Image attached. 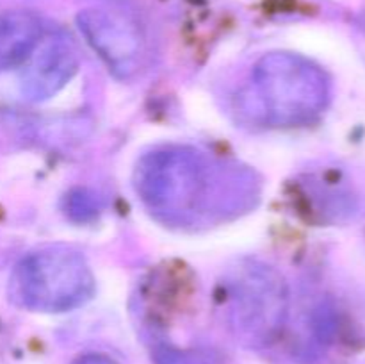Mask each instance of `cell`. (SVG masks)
<instances>
[{"instance_id": "cell-1", "label": "cell", "mask_w": 365, "mask_h": 364, "mask_svg": "<svg viewBox=\"0 0 365 364\" xmlns=\"http://www.w3.org/2000/svg\"><path fill=\"white\" fill-rule=\"evenodd\" d=\"M134 186L157 220L177 227L237 216L255 206L260 193L252 170L191 146H164L143 156Z\"/></svg>"}, {"instance_id": "cell-2", "label": "cell", "mask_w": 365, "mask_h": 364, "mask_svg": "<svg viewBox=\"0 0 365 364\" xmlns=\"http://www.w3.org/2000/svg\"><path fill=\"white\" fill-rule=\"evenodd\" d=\"M252 95L264 118L277 127H296L316 120L331 95L327 71L291 52L266 54L252 74Z\"/></svg>"}, {"instance_id": "cell-3", "label": "cell", "mask_w": 365, "mask_h": 364, "mask_svg": "<svg viewBox=\"0 0 365 364\" xmlns=\"http://www.w3.org/2000/svg\"><path fill=\"white\" fill-rule=\"evenodd\" d=\"M95 277L81 252L64 245L29 253L9 278V298L38 313H64L88 302Z\"/></svg>"}, {"instance_id": "cell-4", "label": "cell", "mask_w": 365, "mask_h": 364, "mask_svg": "<svg viewBox=\"0 0 365 364\" xmlns=\"http://www.w3.org/2000/svg\"><path fill=\"white\" fill-rule=\"evenodd\" d=\"M225 303L235 335L248 346H266L287 321V284L269 264L241 261L225 280Z\"/></svg>"}, {"instance_id": "cell-5", "label": "cell", "mask_w": 365, "mask_h": 364, "mask_svg": "<svg viewBox=\"0 0 365 364\" xmlns=\"http://www.w3.org/2000/svg\"><path fill=\"white\" fill-rule=\"evenodd\" d=\"M77 24L86 41L116 77L128 79L139 70L143 41L128 18L114 11L91 7L78 13Z\"/></svg>"}, {"instance_id": "cell-6", "label": "cell", "mask_w": 365, "mask_h": 364, "mask_svg": "<svg viewBox=\"0 0 365 364\" xmlns=\"http://www.w3.org/2000/svg\"><path fill=\"white\" fill-rule=\"evenodd\" d=\"M21 75V93L43 102L56 96L78 70V52L70 36L57 32L39 41Z\"/></svg>"}, {"instance_id": "cell-7", "label": "cell", "mask_w": 365, "mask_h": 364, "mask_svg": "<svg viewBox=\"0 0 365 364\" xmlns=\"http://www.w3.org/2000/svg\"><path fill=\"white\" fill-rule=\"evenodd\" d=\"M43 39V24L31 11L0 13V71L27 63Z\"/></svg>"}, {"instance_id": "cell-8", "label": "cell", "mask_w": 365, "mask_h": 364, "mask_svg": "<svg viewBox=\"0 0 365 364\" xmlns=\"http://www.w3.org/2000/svg\"><path fill=\"white\" fill-rule=\"evenodd\" d=\"M75 364H116L113 359L106 355H98V353H91V355H84L77 360Z\"/></svg>"}]
</instances>
